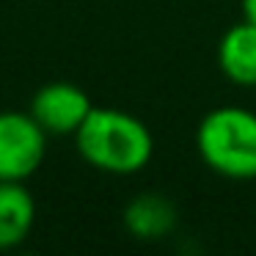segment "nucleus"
Masks as SVG:
<instances>
[{"label":"nucleus","mask_w":256,"mask_h":256,"mask_svg":"<svg viewBox=\"0 0 256 256\" xmlns=\"http://www.w3.org/2000/svg\"><path fill=\"white\" fill-rule=\"evenodd\" d=\"M36 220V201L25 182H0V250L28 240Z\"/></svg>","instance_id":"0eeeda50"},{"label":"nucleus","mask_w":256,"mask_h":256,"mask_svg":"<svg viewBox=\"0 0 256 256\" xmlns=\"http://www.w3.org/2000/svg\"><path fill=\"white\" fill-rule=\"evenodd\" d=\"M94 102L80 86L56 80L42 86L30 100V116L42 124L47 135H72L80 130L86 116L91 113Z\"/></svg>","instance_id":"20e7f679"},{"label":"nucleus","mask_w":256,"mask_h":256,"mask_svg":"<svg viewBox=\"0 0 256 256\" xmlns=\"http://www.w3.org/2000/svg\"><path fill=\"white\" fill-rule=\"evenodd\" d=\"M74 146L91 168L113 176H132L144 171L154 154V138L138 116L96 105L74 132Z\"/></svg>","instance_id":"f257e3e1"},{"label":"nucleus","mask_w":256,"mask_h":256,"mask_svg":"<svg viewBox=\"0 0 256 256\" xmlns=\"http://www.w3.org/2000/svg\"><path fill=\"white\" fill-rule=\"evenodd\" d=\"M240 12H242V20L256 25V0H240Z\"/></svg>","instance_id":"6e6552de"},{"label":"nucleus","mask_w":256,"mask_h":256,"mask_svg":"<svg viewBox=\"0 0 256 256\" xmlns=\"http://www.w3.org/2000/svg\"><path fill=\"white\" fill-rule=\"evenodd\" d=\"M218 69L234 86L256 88V25L240 20L218 42Z\"/></svg>","instance_id":"39448f33"},{"label":"nucleus","mask_w":256,"mask_h":256,"mask_svg":"<svg viewBox=\"0 0 256 256\" xmlns=\"http://www.w3.org/2000/svg\"><path fill=\"white\" fill-rule=\"evenodd\" d=\"M47 138L30 113H0V182H28L47 157Z\"/></svg>","instance_id":"7ed1b4c3"},{"label":"nucleus","mask_w":256,"mask_h":256,"mask_svg":"<svg viewBox=\"0 0 256 256\" xmlns=\"http://www.w3.org/2000/svg\"><path fill=\"white\" fill-rule=\"evenodd\" d=\"M196 152L218 176L256 179V113L234 105L210 110L196 130Z\"/></svg>","instance_id":"f03ea898"},{"label":"nucleus","mask_w":256,"mask_h":256,"mask_svg":"<svg viewBox=\"0 0 256 256\" xmlns=\"http://www.w3.org/2000/svg\"><path fill=\"white\" fill-rule=\"evenodd\" d=\"M124 228L135 240H162L176 228L179 210L168 196L162 193H140L124 206Z\"/></svg>","instance_id":"423d86ee"}]
</instances>
